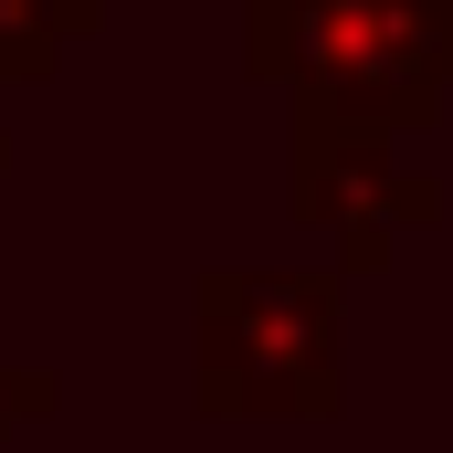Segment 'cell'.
I'll use <instances>...</instances> for the list:
<instances>
[{"label": "cell", "instance_id": "6da1fadb", "mask_svg": "<svg viewBox=\"0 0 453 453\" xmlns=\"http://www.w3.org/2000/svg\"><path fill=\"white\" fill-rule=\"evenodd\" d=\"M253 74H285L317 137H411L453 96V0H253Z\"/></svg>", "mask_w": 453, "mask_h": 453}, {"label": "cell", "instance_id": "7a4b0ae2", "mask_svg": "<svg viewBox=\"0 0 453 453\" xmlns=\"http://www.w3.org/2000/svg\"><path fill=\"white\" fill-rule=\"evenodd\" d=\"M190 390L211 422H338L348 401V327L338 274H201V358Z\"/></svg>", "mask_w": 453, "mask_h": 453}, {"label": "cell", "instance_id": "3957f363", "mask_svg": "<svg viewBox=\"0 0 453 453\" xmlns=\"http://www.w3.org/2000/svg\"><path fill=\"white\" fill-rule=\"evenodd\" d=\"M433 211H443V190H433V169L401 158V137H317V127H296V222L338 232L358 264H380Z\"/></svg>", "mask_w": 453, "mask_h": 453}, {"label": "cell", "instance_id": "277c9868", "mask_svg": "<svg viewBox=\"0 0 453 453\" xmlns=\"http://www.w3.org/2000/svg\"><path fill=\"white\" fill-rule=\"evenodd\" d=\"M106 0H0V74H42L74 32H96Z\"/></svg>", "mask_w": 453, "mask_h": 453}, {"label": "cell", "instance_id": "5b68a950", "mask_svg": "<svg viewBox=\"0 0 453 453\" xmlns=\"http://www.w3.org/2000/svg\"><path fill=\"white\" fill-rule=\"evenodd\" d=\"M32 411H53V380H42V369H11V380H0V433L32 422Z\"/></svg>", "mask_w": 453, "mask_h": 453}, {"label": "cell", "instance_id": "8992f818", "mask_svg": "<svg viewBox=\"0 0 453 453\" xmlns=\"http://www.w3.org/2000/svg\"><path fill=\"white\" fill-rule=\"evenodd\" d=\"M0 158H11V148H0Z\"/></svg>", "mask_w": 453, "mask_h": 453}]
</instances>
